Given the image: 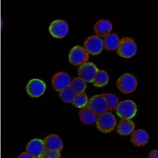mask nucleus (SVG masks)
<instances>
[{
    "instance_id": "6e6552de",
    "label": "nucleus",
    "mask_w": 158,
    "mask_h": 158,
    "mask_svg": "<svg viewBox=\"0 0 158 158\" xmlns=\"http://www.w3.org/2000/svg\"><path fill=\"white\" fill-rule=\"evenodd\" d=\"M49 30L52 36L61 39L64 37L68 33L69 25L63 20H56L51 23Z\"/></svg>"
},
{
    "instance_id": "4be33fe9",
    "label": "nucleus",
    "mask_w": 158,
    "mask_h": 158,
    "mask_svg": "<svg viewBox=\"0 0 158 158\" xmlns=\"http://www.w3.org/2000/svg\"><path fill=\"white\" fill-rule=\"evenodd\" d=\"M106 100L108 111L116 109L119 103L118 98L112 94H103Z\"/></svg>"
},
{
    "instance_id": "a878e982",
    "label": "nucleus",
    "mask_w": 158,
    "mask_h": 158,
    "mask_svg": "<svg viewBox=\"0 0 158 158\" xmlns=\"http://www.w3.org/2000/svg\"><path fill=\"white\" fill-rule=\"evenodd\" d=\"M18 158H34L31 155H30L27 152H24L18 156Z\"/></svg>"
},
{
    "instance_id": "f8f14e48",
    "label": "nucleus",
    "mask_w": 158,
    "mask_h": 158,
    "mask_svg": "<svg viewBox=\"0 0 158 158\" xmlns=\"http://www.w3.org/2000/svg\"><path fill=\"white\" fill-rule=\"evenodd\" d=\"M98 70L94 63H85L82 65L79 69V76L85 82H92Z\"/></svg>"
},
{
    "instance_id": "ddd939ff",
    "label": "nucleus",
    "mask_w": 158,
    "mask_h": 158,
    "mask_svg": "<svg viewBox=\"0 0 158 158\" xmlns=\"http://www.w3.org/2000/svg\"><path fill=\"white\" fill-rule=\"evenodd\" d=\"M112 29V25L109 21L102 19L98 21L94 27V30L96 36L104 38L110 34Z\"/></svg>"
},
{
    "instance_id": "f03ea898",
    "label": "nucleus",
    "mask_w": 158,
    "mask_h": 158,
    "mask_svg": "<svg viewBox=\"0 0 158 158\" xmlns=\"http://www.w3.org/2000/svg\"><path fill=\"white\" fill-rule=\"evenodd\" d=\"M137 51V47L132 38L125 37L120 40L117 53L124 58H130L135 56Z\"/></svg>"
},
{
    "instance_id": "423d86ee",
    "label": "nucleus",
    "mask_w": 158,
    "mask_h": 158,
    "mask_svg": "<svg viewBox=\"0 0 158 158\" xmlns=\"http://www.w3.org/2000/svg\"><path fill=\"white\" fill-rule=\"evenodd\" d=\"M89 58V53L84 48L77 45L74 47L70 51L69 61L74 65H81L88 61Z\"/></svg>"
},
{
    "instance_id": "39448f33",
    "label": "nucleus",
    "mask_w": 158,
    "mask_h": 158,
    "mask_svg": "<svg viewBox=\"0 0 158 158\" xmlns=\"http://www.w3.org/2000/svg\"><path fill=\"white\" fill-rule=\"evenodd\" d=\"M86 106L98 115L108 111L106 100L102 94L92 97L88 100Z\"/></svg>"
},
{
    "instance_id": "6ab92c4d",
    "label": "nucleus",
    "mask_w": 158,
    "mask_h": 158,
    "mask_svg": "<svg viewBox=\"0 0 158 158\" xmlns=\"http://www.w3.org/2000/svg\"><path fill=\"white\" fill-rule=\"evenodd\" d=\"M109 75L105 71L98 70L92 83L94 86L102 87L107 84L109 81Z\"/></svg>"
},
{
    "instance_id": "1a4fd4ad",
    "label": "nucleus",
    "mask_w": 158,
    "mask_h": 158,
    "mask_svg": "<svg viewBox=\"0 0 158 158\" xmlns=\"http://www.w3.org/2000/svg\"><path fill=\"white\" fill-rule=\"evenodd\" d=\"M45 149L43 140L34 139L28 143L26 150L34 158H43Z\"/></svg>"
},
{
    "instance_id": "412c9836",
    "label": "nucleus",
    "mask_w": 158,
    "mask_h": 158,
    "mask_svg": "<svg viewBox=\"0 0 158 158\" xmlns=\"http://www.w3.org/2000/svg\"><path fill=\"white\" fill-rule=\"evenodd\" d=\"M70 86L75 91L76 94H80L84 92L85 90L86 83L81 77H75L71 81Z\"/></svg>"
},
{
    "instance_id": "f3484780",
    "label": "nucleus",
    "mask_w": 158,
    "mask_h": 158,
    "mask_svg": "<svg viewBox=\"0 0 158 158\" xmlns=\"http://www.w3.org/2000/svg\"><path fill=\"white\" fill-rule=\"evenodd\" d=\"M79 116L81 121L85 124H92L95 123L98 115L90 108L85 106L79 112Z\"/></svg>"
},
{
    "instance_id": "0eeeda50",
    "label": "nucleus",
    "mask_w": 158,
    "mask_h": 158,
    "mask_svg": "<svg viewBox=\"0 0 158 158\" xmlns=\"http://www.w3.org/2000/svg\"><path fill=\"white\" fill-rule=\"evenodd\" d=\"M86 52L92 55H97L102 50L103 48V40L99 36L94 35L89 37L84 44Z\"/></svg>"
},
{
    "instance_id": "a211bd4d",
    "label": "nucleus",
    "mask_w": 158,
    "mask_h": 158,
    "mask_svg": "<svg viewBox=\"0 0 158 158\" xmlns=\"http://www.w3.org/2000/svg\"><path fill=\"white\" fill-rule=\"evenodd\" d=\"M120 39L115 34H109L104 37L103 40V47L107 50H114L117 49Z\"/></svg>"
},
{
    "instance_id": "2eb2a0df",
    "label": "nucleus",
    "mask_w": 158,
    "mask_h": 158,
    "mask_svg": "<svg viewBox=\"0 0 158 158\" xmlns=\"http://www.w3.org/2000/svg\"><path fill=\"white\" fill-rule=\"evenodd\" d=\"M149 140V134L143 130L139 129L133 131L131 135V142L137 147L145 146Z\"/></svg>"
},
{
    "instance_id": "393cba45",
    "label": "nucleus",
    "mask_w": 158,
    "mask_h": 158,
    "mask_svg": "<svg viewBox=\"0 0 158 158\" xmlns=\"http://www.w3.org/2000/svg\"><path fill=\"white\" fill-rule=\"evenodd\" d=\"M148 158H158V151L157 150H153L150 153Z\"/></svg>"
},
{
    "instance_id": "7ed1b4c3",
    "label": "nucleus",
    "mask_w": 158,
    "mask_h": 158,
    "mask_svg": "<svg viewBox=\"0 0 158 158\" xmlns=\"http://www.w3.org/2000/svg\"><path fill=\"white\" fill-rule=\"evenodd\" d=\"M136 78L131 74L124 73L118 79L117 85L123 94H129L135 91L137 88Z\"/></svg>"
},
{
    "instance_id": "9b49d317",
    "label": "nucleus",
    "mask_w": 158,
    "mask_h": 158,
    "mask_svg": "<svg viewBox=\"0 0 158 158\" xmlns=\"http://www.w3.org/2000/svg\"><path fill=\"white\" fill-rule=\"evenodd\" d=\"M71 81L70 76L64 72L56 74L52 79L53 86L55 90L59 92L70 86Z\"/></svg>"
},
{
    "instance_id": "dca6fc26",
    "label": "nucleus",
    "mask_w": 158,
    "mask_h": 158,
    "mask_svg": "<svg viewBox=\"0 0 158 158\" xmlns=\"http://www.w3.org/2000/svg\"><path fill=\"white\" fill-rule=\"evenodd\" d=\"M135 123L131 119H122L117 125L116 131L118 135H128L135 130Z\"/></svg>"
},
{
    "instance_id": "b1692460",
    "label": "nucleus",
    "mask_w": 158,
    "mask_h": 158,
    "mask_svg": "<svg viewBox=\"0 0 158 158\" xmlns=\"http://www.w3.org/2000/svg\"><path fill=\"white\" fill-rule=\"evenodd\" d=\"M61 151L45 149L43 158H60Z\"/></svg>"
},
{
    "instance_id": "f257e3e1",
    "label": "nucleus",
    "mask_w": 158,
    "mask_h": 158,
    "mask_svg": "<svg viewBox=\"0 0 158 158\" xmlns=\"http://www.w3.org/2000/svg\"><path fill=\"white\" fill-rule=\"evenodd\" d=\"M96 127L99 131L104 133L111 132L117 126V120L112 113L106 112L98 115Z\"/></svg>"
},
{
    "instance_id": "aec40b11",
    "label": "nucleus",
    "mask_w": 158,
    "mask_h": 158,
    "mask_svg": "<svg viewBox=\"0 0 158 158\" xmlns=\"http://www.w3.org/2000/svg\"><path fill=\"white\" fill-rule=\"evenodd\" d=\"M76 95L77 94L76 92L70 85L60 92V96L61 99L66 103L73 102Z\"/></svg>"
},
{
    "instance_id": "5701e85b",
    "label": "nucleus",
    "mask_w": 158,
    "mask_h": 158,
    "mask_svg": "<svg viewBox=\"0 0 158 158\" xmlns=\"http://www.w3.org/2000/svg\"><path fill=\"white\" fill-rule=\"evenodd\" d=\"M88 102V98L85 92L77 94L76 97L73 101V104L77 108H84L86 106Z\"/></svg>"
},
{
    "instance_id": "20e7f679",
    "label": "nucleus",
    "mask_w": 158,
    "mask_h": 158,
    "mask_svg": "<svg viewBox=\"0 0 158 158\" xmlns=\"http://www.w3.org/2000/svg\"><path fill=\"white\" fill-rule=\"evenodd\" d=\"M137 107L133 101L124 100L119 103L116 108L117 115L122 119H131L137 113Z\"/></svg>"
},
{
    "instance_id": "4468645a",
    "label": "nucleus",
    "mask_w": 158,
    "mask_h": 158,
    "mask_svg": "<svg viewBox=\"0 0 158 158\" xmlns=\"http://www.w3.org/2000/svg\"><path fill=\"white\" fill-rule=\"evenodd\" d=\"M45 148L61 151L63 149L62 141L58 135H49L43 140Z\"/></svg>"
},
{
    "instance_id": "9d476101",
    "label": "nucleus",
    "mask_w": 158,
    "mask_h": 158,
    "mask_svg": "<svg viewBox=\"0 0 158 158\" xmlns=\"http://www.w3.org/2000/svg\"><path fill=\"white\" fill-rule=\"evenodd\" d=\"M46 89V85L41 80L34 79L29 81L27 86V94L31 97L38 98L43 94Z\"/></svg>"
}]
</instances>
